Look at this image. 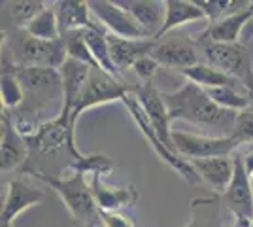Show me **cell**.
<instances>
[{
  "instance_id": "obj_1",
  "label": "cell",
  "mask_w": 253,
  "mask_h": 227,
  "mask_svg": "<svg viewBox=\"0 0 253 227\" xmlns=\"http://www.w3.org/2000/svg\"><path fill=\"white\" fill-rule=\"evenodd\" d=\"M170 121H185L206 131L208 136H231L238 112L217 106L208 93L193 82H185L172 93H163Z\"/></svg>"
},
{
  "instance_id": "obj_2",
  "label": "cell",
  "mask_w": 253,
  "mask_h": 227,
  "mask_svg": "<svg viewBox=\"0 0 253 227\" xmlns=\"http://www.w3.org/2000/svg\"><path fill=\"white\" fill-rule=\"evenodd\" d=\"M21 174H31L40 182L49 185L59 195V199L63 201V205L66 206V210L70 212L78 227H98L100 224L98 206L95 203L91 185L85 180V174L72 173V176L68 178H57V176H49L38 171L36 167H31V165L23 167Z\"/></svg>"
},
{
  "instance_id": "obj_3",
  "label": "cell",
  "mask_w": 253,
  "mask_h": 227,
  "mask_svg": "<svg viewBox=\"0 0 253 227\" xmlns=\"http://www.w3.org/2000/svg\"><path fill=\"white\" fill-rule=\"evenodd\" d=\"M2 49L11 55L17 66L27 68H55L59 70L68 61L66 47L61 40H38L25 29H11L2 33Z\"/></svg>"
},
{
  "instance_id": "obj_4",
  "label": "cell",
  "mask_w": 253,
  "mask_h": 227,
  "mask_svg": "<svg viewBox=\"0 0 253 227\" xmlns=\"http://www.w3.org/2000/svg\"><path fill=\"white\" fill-rule=\"evenodd\" d=\"M199 47L208 65L238 80L248 93H253V63L246 44H199Z\"/></svg>"
},
{
  "instance_id": "obj_5",
  "label": "cell",
  "mask_w": 253,
  "mask_h": 227,
  "mask_svg": "<svg viewBox=\"0 0 253 227\" xmlns=\"http://www.w3.org/2000/svg\"><path fill=\"white\" fill-rule=\"evenodd\" d=\"M123 104L126 106L128 114H130V118H132V121L136 123V127L140 129V133L146 136V140H148V144L151 146V150L155 151L159 157L163 159V163H167L170 169H174L185 182H189V184H199L201 180H199V176L195 174L193 167H191V163L185 161L183 157H179L176 151L170 150L169 146L161 140V136L157 135L155 127H153L151 121H149L148 114L144 112L142 104L138 102L136 95L132 93V87H130V91L125 95V98H123Z\"/></svg>"
},
{
  "instance_id": "obj_6",
  "label": "cell",
  "mask_w": 253,
  "mask_h": 227,
  "mask_svg": "<svg viewBox=\"0 0 253 227\" xmlns=\"http://www.w3.org/2000/svg\"><path fill=\"white\" fill-rule=\"evenodd\" d=\"M130 91V87L123 84V80H117L114 76L106 74L100 68H91L89 80L85 84L82 97L76 104L72 118H70V127L76 133V121L84 114L85 110L96 108L108 102H116V100H123L125 95Z\"/></svg>"
},
{
  "instance_id": "obj_7",
  "label": "cell",
  "mask_w": 253,
  "mask_h": 227,
  "mask_svg": "<svg viewBox=\"0 0 253 227\" xmlns=\"http://www.w3.org/2000/svg\"><path fill=\"white\" fill-rule=\"evenodd\" d=\"M172 142H174V150L185 161L225 157L232 155L234 150L240 148V144L232 136H208V135H195L183 131H174Z\"/></svg>"
},
{
  "instance_id": "obj_8",
  "label": "cell",
  "mask_w": 253,
  "mask_h": 227,
  "mask_svg": "<svg viewBox=\"0 0 253 227\" xmlns=\"http://www.w3.org/2000/svg\"><path fill=\"white\" fill-rule=\"evenodd\" d=\"M25 140L29 144L31 155H51L64 148L70 151L72 159L82 155L76 148V133L70 127V121L63 116L40 125L32 135L25 136Z\"/></svg>"
},
{
  "instance_id": "obj_9",
  "label": "cell",
  "mask_w": 253,
  "mask_h": 227,
  "mask_svg": "<svg viewBox=\"0 0 253 227\" xmlns=\"http://www.w3.org/2000/svg\"><path fill=\"white\" fill-rule=\"evenodd\" d=\"M89 10L93 13L95 21L108 34L128 38V40H148L149 38L146 31L134 21V17L117 4V0H91Z\"/></svg>"
},
{
  "instance_id": "obj_10",
  "label": "cell",
  "mask_w": 253,
  "mask_h": 227,
  "mask_svg": "<svg viewBox=\"0 0 253 227\" xmlns=\"http://www.w3.org/2000/svg\"><path fill=\"white\" fill-rule=\"evenodd\" d=\"M221 203L234 216V222L253 224V182L240 155H234V176L221 195Z\"/></svg>"
},
{
  "instance_id": "obj_11",
  "label": "cell",
  "mask_w": 253,
  "mask_h": 227,
  "mask_svg": "<svg viewBox=\"0 0 253 227\" xmlns=\"http://www.w3.org/2000/svg\"><path fill=\"white\" fill-rule=\"evenodd\" d=\"M199 53L201 47L197 40H191L189 36H169V40L157 42L151 57L170 70H187L191 66L199 65Z\"/></svg>"
},
{
  "instance_id": "obj_12",
  "label": "cell",
  "mask_w": 253,
  "mask_h": 227,
  "mask_svg": "<svg viewBox=\"0 0 253 227\" xmlns=\"http://www.w3.org/2000/svg\"><path fill=\"white\" fill-rule=\"evenodd\" d=\"M31 159V150L19 131L15 129L8 110H2V138H0V171H21Z\"/></svg>"
},
{
  "instance_id": "obj_13",
  "label": "cell",
  "mask_w": 253,
  "mask_h": 227,
  "mask_svg": "<svg viewBox=\"0 0 253 227\" xmlns=\"http://www.w3.org/2000/svg\"><path fill=\"white\" fill-rule=\"evenodd\" d=\"M132 93L136 95L138 102L142 104L144 112L148 114L149 121H151V125L155 127L157 135L161 136V140L165 142L170 150H174V142H172V133H174V131L170 129L172 121H170L169 108H167V104H165L163 93H161L159 89H155V86H151V84L134 86L132 87ZM176 153H178V151H176Z\"/></svg>"
},
{
  "instance_id": "obj_14",
  "label": "cell",
  "mask_w": 253,
  "mask_h": 227,
  "mask_svg": "<svg viewBox=\"0 0 253 227\" xmlns=\"http://www.w3.org/2000/svg\"><path fill=\"white\" fill-rule=\"evenodd\" d=\"M45 193L38 187H32L23 178H13L8 182V195L4 199L2 212H0V227H13L15 218L23 214L27 208L40 205Z\"/></svg>"
},
{
  "instance_id": "obj_15",
  "label": "cell",
  "mask_w": 253,
  "mask_h": 227,
  "mask_svg": "<svg viewBox=\"0 0 253 227\" xmlns=\"http://www.w3.org/2000/svg\"><path fill=\"white\" fill-rule=\"evenodd\" d=\"M89 185L98 210H104V212H123L128 208H134L140 199V193L132 184L123 185V187L110 185L104 182V176H93Z\"/></svg>"
},
{
  "instance_id": "obj_16",
  "label": "cell",
  "mask_w": 253,
  "mask_h": 227,
  "mask_svg": "<svg viewBox=\"0 0 253 227\" xmlns=\"http://www.w3.org/2000/svg\"><path fill=\"white\" fill-rule=\"evenodd\" d=\"M253 19V2L248 8L231 13L219 21L206 25V29L199 36V44H236L240 42L246 25Z\"/></svg>"
},
{
  "instance_id": "obj_17",
  "label": "cell",
  "mask_w": 253,
  "mask_h": 227,
  "mask_svg": "<svg viewBox=\"0 0 253 227\" xmlns=\"http://www.w3.org/2000/svg\"><path fill=\"white\" fill-rule=\"evenodd\" d=\"M195 174L199 176L202 184L210 187L213 195L221 197L227 187L231 185L232 176H234V155H225V157H211V159H197L189 161Z\"/></svg>"
},
{
  "instance_id": "obj_18",
  "label": "cell",
  "mask_w": 253,
  "mask_h": 227,
  "mask_svg": "<svg viewBox=\"0 0 253 227\" xmlns=\"http://www.w3.org/2000/svg\"><path fill=\"white\" fill-rule=\"evenodd\" d=\"M59 72L63 78V112H61V116L70 121L72 112H74L76 104L82 97V91L89 80L91 66L80 63V61H74V59H68L59 68Z\"/></svg>"
},
{
  "instance_id": "obj_19",
  "label": "cell",
  "mask_w": 253,
  "mask_h": 227,
  "mask_svg": "<svg viewBox=\"0 0 253 227\" xmlns=\"http://www.w3.org/2000/svg\"><path fill=\"white\" fill-rule=\"evenodd\" d=\"M117 4L126 10L134 21L146 31L149 38H157L167 17V2L161 0H117Z\"/></svg>"
},
{
  "instance_id": "obj_20",
  "label": "cell",
  "mask_w": 253,
  "mask_h": 227,
  "mask_svg": "<svg viewBox=\"0 0 253 227\" xmlns=\"http://www.w3.org/2000/svg\"><path fill=\"white\" fill-rule=\"evenodd\" d=\"M108 44H110V55L116 68L123 74L125 70L132 68L140 59L149 57L155 49L157 40H128V38H119L114 34H108Z\"/></svg>"
},
{
  "instance_id": "obj_21",
  "label": "cell",
  "mask_w": 253,
  "mask_h": 227,
  "mask_svg": "<svg viewBox=\"0 0 253 227\" xmlns=\"http://www.w3.org/2000/svg\"><path fill=\"white\" fill-rule=\"evenodd\" d=\"M53 8L57 13V21L61 29V36L74 31H85L95 27L96 21L89 10V2L84 0H59L53 2Z\"/></svg>"
},
{
  "instance_id": "obj_22",
  "label": "cell",
  "mask_w": 253,
  "mask_h": 227,
  "mask_svg": "<svg viewBox=\"0 0 253 227\" xmlns=\"http://www.w3.org/2000/svg\"><path fill=\"white\" fill-rule=\"evenodd\" d=\"M167 2V17L165 25L157 34L155 40H161L165 34L172 33L174 29H178L181 25H189V23L202 21L208 25V17L201 6L195 0H165Z\"/></svg>"
},
{
  "instance_id": "obj_23",
  "label": "cell",
  "mask_w": 253,
  "mask_h": 227,
  "mask_svg": "<svg viewBox=\"0 0 253 227\" xmlns=\"http://www.w3.org/2000/svg\"><path fill=\"white\" fill-rule=\"evenodd\" d=\"M49 4L42 0H6L2 2V33L11 29H25Z\"/></svg>"
},
{
  "instance_id": "obj_24",
  "label": "cell",
  "mask_w": 253,
  "mask_h": 227,
  "mask_svg": "<svg viewBox=\"0 0 253 227\" xmlns=\"http://www.w3.org/2000/svg\"><path fill=\"white\" fill-rule=\"evenodd\" d=\"M84 38H85L87 47H89V51L93 55V59H95L96 66H98L100 70H104L106 74L114 76L117 80H123V78H121V72L117 70L116 65H114V61H112L110 44H108V33H106L104 29L96 23L95 27L85 29Z\"/></svg>"
},
{
  "instance_id": "obj_25",
  "label": "cell",
  "mask_w": 253,
  "mask_h": 227,
  "mask_svg": "<svg viewBox=\"0 0 253 227\" xmlns=\"http://www.w3.org/2000/svg\"><path fill=\"white\" fill-rule=\"evenodd\" d=\"M181 74L187 78V82H193L202 89H215V87H240V89H246L238 80H234L229 74L213 68L208 63H199V65L183 70Z\"/></svg>"
},
{
  "instance_id": "obj_26",
  "label": "cell",
  "mask_w": 253,
  "mask_h": 227,
  "mask_svg": "<svg viewBox=\"0 0 253 227\" xmlns=\"http://www.w3.org/2000/svg\"><path fill=\"white\" fill-rule=\"evenodd\" d=\"M185 227H221V197H197L191 201V220Z\"/></svg>"
},
{
  "instance_id": "obj_27",
  "label": "cell",
  "mask_w": 253,
  "mask_h": 227,
  "mask_svg": "<svg viewBox=\"0 0 253 227\" xmlns=\"http://www.w3.org/2000/svg\"><path fill=\"white\" fill-rule=\"evenodd\" d=\"M25 31L38 40H47V42L61 40L63 36H61V29H59V21H57V13H55L53 4H49L40 15H36L25 27Z\"/></svg>"
},
{
  "instance_id": "obj_28",
  "label": "cell",
  "mask_w": 253,
  "mask_h": 227,
  "mask_svg": "<svg viewBox=\"0 0 253 227\" xmlns=\"http://www.w3.org/2000/svg\"><path fill=\"white\" fill-rule=\"evenodd\" d=\"M204 91L217 106L231 112H242L252 106L248 91L240 87H215V89H204Z\"/></svg>"
},
{
  "instance_id": "obj_29",
  "label": "cell",
  "mask_w": 253,
  "mask_h": 227,
  "mask_svg": "<svg viewBox=\"0 0 253 227\" xmlns=\"http://www.w3.org/2000/svg\"><path fill=\"white\" fill-rule=\"evenodd\" d=\"M114 161L104 155V153H87V155H80L68 163L66 169H70L72 173L80 174H93V176H104L114 171Z\"/></svg>"
},
{
  "instance_id": "obj_30",
  "label": "cell",
  "mask_w": 253,
  "mask_h": 227,
  "mask_svg": "<svg viewBox=\"0 0 253 227\" xmlns=\"http://www.w3.org/2000/svg\"><path fill=\"white\" fill-rule=\"evenodd\" d=\"M195 2L204 10L208 17V25L250 6V0H195Z\"/></svg>"
},
{
  "instance_id": "obj_31",
  "label": "cell",
  "mask_w": 253,
  "mask_h": 227,
  "mask_svg": "<svg viewBox=\"0 0 253 227\" xmlns=\"http://www.w3.org/2000/svg\"><path fill=\"white\" fill-rule=\"evenodd\" d=\"M64 47H66V55L68 59H74V61H80V63H85L91 68H98L93 59V55L89 51L87 44H85L84 38V31H74V33H68L63 36Z\"/></svg>"
},
{
  "instance_id": "obj_32",
  "label": "cell",
  "mask_w": 253,
  "mask_h": 227,
  "mask_svg": "<svg viewBox=\"0 0 253 227\" xmlns=\"http://www.w3.org/2000/svg\"><path fill=\"white\" fill-rule=\"evenodd\" d=\"M232 138L244 146V144H253V106L242 110L236 114L234 129H232Z\"/></svg>"
},
{
  "instance_id": "obj_33",
  "label": "cell",
  "mask_w": 253,
  "mask_h": 227,
  "mask_svg": "<svg viewBox=\"0 0 253 227\" xmlns=\"http://www.w3.org/2000/svg\"><path fill=\"white\" fill-rule=\"evenodd\" d=\"M132 70H134V74L142 80V84H151V80L155 78L159 70V63L149 55V57H144V59H140L136 65L132 66Z\"/></svg>"
},
{
  "instance_id": "obj_34",
  "label": "cell",
  "mask_w": 253,
  "mask_h": 227,
  "mask_svg": "<svg viewBox=\"0 0 253 227\" xmlns=\"http://www.w3.org/2000/svg\"><path fill=\"white\" fill-rule=\"evenodd\" d=\"M100 214V224L104 227H134L132 218L126 216L125 212H104L98 210Z\"/></svg>"
},
{
  "instance_id": "obj_35",
  "label": "cell",
  "mask_w": 253,
  "mask_h": 227,
  "mask_svg": "<svg viewBox=\"0 0 253 227\" xmlns=\"http://www.w3.org/2000/svg\"><path fill=\"white\" fill-rule=\"evenodd\" d=\"M240 157H242L244 167H246L248 174H252L253 173V150L246 151V153H244V155H240Z\"/></svg>"
},
{
  "instance_id": "obj_36",
  "label": "cell",
  "mask_w": 253,
  "mask_h": 227,
  "mask_svg": "<svg viewBox=\"0 0 253 227\" xmlns=\"http://www.w3.org/2000/svg\"><path fill=\"white\" fill-rule=\"evenodd\" d=\"M253 38V19L248 25H246V29H244V34H242V40H244V44L248 45V42Z\"/></svg>"
},
{
  "instance_id": "obj_37",
  "label": "cell",
  "mask_w": 253,
  "mask_h": 227,
  "mask_svg": "<svg viewBox=\"0 0 253 227\" xmlns=\"http://www.w3.org/2000/svg\"><path fill=\"white\" fill-rule=\"evenodd\" d=\"M231 227H252V224H246V222H234Z\"/></svg>"
},
{
  "instance_id": "obj_38",
  "label": "cell",
  "mask_w": 253,
  "mask_h": 227,
  "mask_svg": "<svg viewBox=\"0 0 253 227\" xmlns=\"http://www.w3.org/2000/svg\"><path fill=\"white\" fill-rule=\"evenodd\" d=\"M250 178H252V182H253V173H252V174H250Z\"/></svg>"
}]
</instances>
